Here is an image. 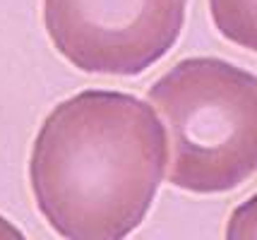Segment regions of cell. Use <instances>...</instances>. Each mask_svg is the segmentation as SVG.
<instances>
[{
    "label": "cell",
    "instance_id": "obj_1",
    "mask_svg": "<svg viewBox=\"0 0 257 240\" xmlns=\"http://www.w3.org/2000/svg\"><path fill=\"white\" fill-rule=\"evenodd\" d=\"M166 161V132L154 108L130 94L89 89L46 115L29 183L58 235L118 240L145 221Z\"/></svg>",
    "mask_w": 257,
    "mask_h": 240
},
{
    "label": "cell",
    "instance_id": "obj_2",
    "mask_svg": "<svg viewBox=\"0 0 257 240\" xmlns=\"http://www.w3.org/2000/svg\"><path fill=\"white\" fill-rule=\"evenodd\" d=\"M149 101L164 120L176 187L219 194L257 175V75L221 58H188L152 84Z\"/></svg>",
    "mask_w": 257,
    "mask_h": 240
},
{
    "label": "cell",
    "instance_id": "obj_3",
    "mask_svg": "<svg viewBox=\"0 0 257 240\" xmlns=\"http://www.w3.org/2000/svg\"><path fill=\"white\" fill-rule=\"evenodd\" d=\"M188 0H44L51 44L82 72L137 77L176 46Z\"/></svg>",
    "mask_w": 257,
    "mask_h": 240
},
{
    "label": "cell",
    "instance_id": "obj_4",
    "mask_svg": "<svg viewBox=\"0 0 257 240\" xmlns=\"http://www.w3.org/2000/svg\"><path fill=\"white\" fill-rule=\"evenodd\" d=\"M209 12L226 41L257 53V0H209Z\"/></svg>",
    "mask_w": 257,
    "mask_h": 240
},
{
    "label": "cell",
    "instance_id": "obj_5",
    "mask_svg": "<svg viewBox=\"0 0 257 240\" xmlns=\"http://www.w3.org/2000/svg\"><path fill=\"white\" fill-rule=\"evenodd\" d=\"M226 238L231 240H255L257 238V192L235 206L231 218H228V228H226Z\"/></svg>",
    "mask_w": 257,
    "mask_h": 240
}]
</instances>
